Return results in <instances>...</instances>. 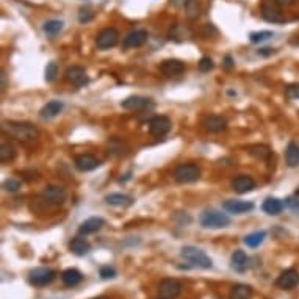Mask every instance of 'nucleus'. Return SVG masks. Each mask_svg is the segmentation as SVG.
<instances>
[{"mask_svg":"<svg viewBox=\"0 0 299 299\" xmlns=\"http://www.w3.org/2000/svg\"><path fill=\"white\" fill-rule=\"evenodd\" d=\"M16 157V150L10 144V142H2V146H0V162L6 163L11 162Z\"/></svg>","mask_w":299,"mask_h":299,"instance_id":"nucleus-32","label":"nucleus"},{"mask_svg":"<svg viewBox=\"0 0 299 299\" xmlns=\"http://www.w3.org/2000/svg\"><path fill=\"white\" fill-rule=\"evenodd\" d=\"M63 102H60V100H52V102H47L42 108H41V112H40V116L42 118V119H52V118H55V116H58L60 113H62V110H63Z\"/></svg>","mask_w":299,"mask_h":299,"instance_id":"nucleus-23","label":"nucleus"},{"mask_svg":"<svg viewBox=\"0 0 299 299\" xmlns=\"http://www.w3.org/2000/svg\"><path fill=\"white\" fill-rule=\"evenodd\" d=\"M124 149H126V144L124 141L118 140V138H112L108 141V152L114 154V155H122L124 154Z\"/></svg>","mask_w":299,"mask_h":299,"instance_id":"nucleus-34","label":"nucleus"},{"mask_svg":"<svg viewBox=\"0 0 299 299\" xmlns=\"http://www.w3.org/2000/svg\"><path fill=\"white\" fill-rule=\"evenodd\" d=\"M279 6H292L296 4V0H274Z\"/></svg>","mask_w":299,"mask_h":299,"instance_id":"nucleus-42","label":"nucleus"},{"mask_svg":"<svg viewBox=\"0 0 299 299\" xmlns=\"http://www.w3.org/2000/svg\"><path fill=\"white\" fill-rule=\"evenodd\" d=\"M160 299H162V298H160Z\"/></svg>","mask_w":299,"mask_h":299,"instance_id":"nucleus-48","label":"nucleus"},{"mask_svg":"<svg viewBox=\"0 0 299 299\" xmlns=\"http://www.w3.org/2000/svg\"><path fill=\"white\" fill-rule=\"evenodd\" d=\"M119 41V33L116 28H104L98 38H96V46H98V49L100 50H106V49H112L114 47Z\"/></svg>","mask_w":299,"mask_h":299,"instance_id":"nucleus-7","label":"nucleus"},{"mask_svg":"<svg viewBox=\"0 0 299 299\" xmlns=\"http://www.w3.org/2000/svg\"><path fill=\"white\" fill-rule=\"evenodd\" d=\"M266 238V232L265 230H257V232H252L244 236V244L248 248H258L263 242H265Z\"/></svg>","mask_w":299,"mask_h":299,"instance_id":"nucleus-29","label":"nucleus"},{"mask_svg":"<svg viewBox=\"0 0 299 299\" xmlns=\"http://www.w3.org/2000/svg\"><path fill=\"white\" fill-rule=\"evenodd\" d=\"M262 208L266 214H272V216H276V214H279L284 210V202L280 199H278V198H268V199H265V202H263Z\"/></svg>","mask_w":299,"mask_h":299,"instance_id":"nucleus-27","label":"nucleus"},{"mask_svg":"<svg viewBox=\"0 0 299 299\" xmlns=\"http://www.w3.org/2000/svg\"><path fill=\"white\" fill-rule=\"evenodd\" d=\"M182 293V284L177 279H163L158 285V296L162 299H176Z\"/></svg>","mask_w":299,"mask_h":299,"instance_id":"nucleus-6","label":"nucleus"},{"mask_svg":"<svg viewBox=\"0 0 299 299\" xmlns=\"http://www.w3.org/2000/svg\"><path fill=\"white\" fill-rule=\"evenodd\" d=\"M224 66H226L227 69H230V68L234 66V60H232L230 55H227V56H226V60H224Z\"/></svg>","mask_w":299,"mask_h":299,"instance_id":"nucleus-45","label":"nucleus"},{"mask_svg":"<svg viewBox=\"0 0 299 299\" xmlns=\"http://www.w3.org/2000/svg\"><path fill=\"white\" fill-rule=\"evenodd\" d=\"M213 66H214L213 60L210 56H202L199 60V70H200V72H208V70L213 69Z\"/></svg>","mask_w":299,"mask_h":299,"instance_id":"nucleus-37","label":"nucleus"},{"mask_svg":"<svg viewBox=\"0 0 299 299\" xmlns=\"http://www.w3.org/2000/svg\"><path fill=\"white\" fill-rule=\"evenodd\" d=\"M92 18H94V14L91 13V10H85V8H83V10L80 11V14H78V20H80L82 24L90 22Z\"/></svg>","mask_w":299,"mask_h":299,"instance_id":"nucleus-41","label":"nucleus"},{"mask_svg":"<svg viewBox=\"0 0 299 299\" xmlns=\"http://www.w3.org/2000/svg\"><path fill=\"white\" fill-rule=\"evenodd\" d=\"M200 224L206 227V229H222L230 224V218L224 213H220L216 210H207L200 214L199 218Z\"/></svg>","mask_w":299,"mask_h":299,"instance_id":"nucleus-3","label":"nucleus"},{"mask_svg":"<svg viewBox=\"0 0 299 299\" xmlns=\"http://www.w3.org/2000/svg\"><path fill=\"white\" fill-rule=\"evenodd\" d=\"M285 96H286L288 99H299V83H294V85L286 86Z\"/></svg>","mask_w":299,"mask_h":299,"instance_id":"nucleus-39","label":"nucleus"},{"mask_svg":"<svg viewBox=\"0 0 299 299\" xmlns=\"http://www.w3.org/2000/svg\"><path fill=\"white\" fill-rule=\"evenodd\" d=\"M146 41H148L146 30H134L124 38V46L127 49H135V47H141Z\"/></svg>","mask_w":299,"mask_h":299,"instance_id":"nucleus-19","label":"nucleus"},{"mask_svg":"<svg viewBox=\"0 0 299 299\" xmlns=\"http://www.w3.org/2000/svg\"><path fill=\"white\" fill-rule=\"evenodd\" d=\"M74 164L76 168L82 172H88V171H94L96 168H99L100 166V162L94 157L91 154H82V155H77L76 160H74Z\"/></svg>","mask_w":299,"mask_h":299,"instance_id":"nucleus-13","label":"nucleus"},{"mask_svg":"<svg viewBox=\"0 0 299 299\" xmlns=\"http://www.w3.org/2000/svg\"><path fill=\"white\" fill-rule=\"evenodd\" d=\"M171 130V119L168 116H154L149 122V132L152 136L162 138Z\"/></svg>","mask_w":299,"mask_h":299,"instance_id":"nucleus-9","label":"nucleus"},{"mask_svg":"<svg viewBox=\"0 0 299 299\" xmlns=\"http://www.w3.org/2000/svg\"><path fill=\"white\" fill-rule=\"evenodd\" d=\"M200 177V170L199 166L193 163H184L180 166H177L174 171V178L178 184H193L198 182Z\"/></svg>","mask_w":299,"mask_h":299,"instance_id":"nucleus-4","label":"nucleus"},{"mask_svg":"<svg viewBox=\"0 0 299 299\" xmlns=\"http://www.w3.org/2000/svg\"><path fill=\"white\" fill-rule=\"evenodd\" d=\"M232 188H234L235 193L244 194V193H249V191H252L256 188V180L249 176H238L232 180Z\"/></svg>","mask_w":299,"mask_h":299,"instance_id":"nucleus-17","label":"nucleus"},{"mask_svg":"<svg viewBox=\"0 0 299 299\" xmlns=\"http://www.w3.org/2000/svg\"><path fill=\"white\" fill-rule=\"evenodd\" d=\"M41 198L44 202H49V204L54 206H62L63 202L66 200V191L62 186H56V185H49L42 190Z\"/></svg>","mask_w":299,"mask_h":299,"instance_id":"nucleus-8","label":"nucleus"},{"mask_svg":"<svg viewBox=\"0 0 299 299\" xmlns=\"http://www.w3.org/2000/svg\"><path fill=\"white\" fill-rule=\"evenodd\" d=\"M296 198H299V188H298V191H296Z\"/></svg>","mask_w":299,"mask_h":299,"instance_id":"nucleus-47","label":"nucleus"},{"mask_svg":"<svg viewBox=\"0 0 299 299\" xmlns=\"http://www.w3.org/2000/svg\"><path fill=\"white\" fill-rule=\"evenodd\" d=\"M69 249L72 254L83 257L91 250V244L85 240V238H74V240L69 243Z\"/></svg>","mask_w":299,"mask_h":299,"instance_id":"nucleus-25","label":"nucleus"},{"mask_svg":"<svg viewBox=\"0 0 299 299\" xmlns=\"http://www.w3.org/2000/svg\"><path fill=\"white\" fill-rule=\"evenodd\" d=\"M182 257L190 262L191 265L199 266V268H204V270H210L213 266V262L212 258L204 252V250H200L194 246H185L182 248Z\"/></svg>","mask_w":299,"mask_h":299,"instance_id":"nucleus-2","label":"nucleus"},{"mask_svg":"<svg viewBox=\"0 0 299 299\" xmlns=\"http://www.w3.org/2000/svg\"><path fill=\"white\" fill-rule=\"evenodd\" d=\"M105 204H108L112 207H128L134 204V198L122 193H112L108 196H105Z\"/></svg>","mask_w":299,"mask_h":299,"instance_id":"nucleus-21","label":"nucleus"},{"mask_svg":"<svg viewBox=\"0 0 299 299\" xmlns=\"http://www.w3.org/2000/svg\"><path fill=\"white\" fill-rule=\"evenodd\" d=\"M252 296H254L252 286L246 284H236L232 286L229 299H252Z\"/></svg>","mask_w":299,"mask_h":299,"instance_id":"nucleus-22","label":"nucleus"},{"mask_svg":"<svg viewBox=\"0 0 299 299\" xmlns=\"http://www.w3.org/2000/svg\"><path fill=\"white\" fill-rule=\"evenodd\" d=\"M257 54L262 55V56H270V55H272V54H276V50H274V49H260Z\"/></svg>","mask_w":299,"mask_h":299,"instance_id":"nucleus-43","label":"nucleus"},{"mask_svg":"<svg viewBox=\"0 0 299 299\" xmlns=\"http://www.w3.org/2000/svg\"><path fill=\"white\" fill-rule=\"evenodd\" d=\"M121 106L126 110H136V112H142V110H148L152 108L154 104L150 99L146 98H141V96H132V98H127L126 100L121 102Z\"/></svg>","mask_w":299,"mask_h":299,"instance_id":"nucleus-12","label":"nucleus"},{"mask_svg":"<svg viewBox=\"0 0 299 299\" xmlns=\"http://www.w3.org/2000/svg\"><path fill=\"white\" fill-rule=\"evenodd\" d=\"M186 2H188V0H171V5H174L177 8H182V6L185 8Z\"/></svg>","mask_w":299,"mask_h":299,"instance_id":"nucleus-44","label":"nucleus"},{"mask_svg":"<svg viewBox=\"0 0 299 299\" xmlns=\"http://www.w3.org/2000/svg\"><path fill=\"white\" fill-rule=\"evenodd\" d=\"M63 30V22L62 20H56V19H52L49 22L44 24V32L49 34V36H55L56 33H60Z\"/></svg>","mask_w":299,"mask_h":299,"instance_id":"nucleus-33","label":"nucleus"},{"mask_svg":"<svg viewBox=\"0 0 299 299\" xmlns=\"http://www.w3.org/2000/svg\"><path fill=\"white\" fill-rule=\"evenodd\" d=\"M4 188L6 191H11V193H14V191H18L20 188V182L16 180V178H8V180L4 182Z\"/></svg>","mask_w":299,"mask_h":299,"instance_id":"nucleus-40","label":"nucleus"},{"mask_svg":"<svg viewBox=\"0 0 299 299\" xmlns=\"http://www.w3.org/2000/svg\"><path fill=\"white\" fill-rule=\"evenodd\" d=\"M94 299H110V298H106V296H98V298H94Z\"/></svg>","mask_w":299,"mask_h":299,"instance_id":"nucleus-46","label":"nucleus"},{"mask_svg":"<svg viewBox=\"0 0 299 299\" xmlns=\"http://www.w3.org/2000/svg\"><path fill=\"white\" fill-rule=\"evenodd\" d=\"M249 154L257 160H268L271 157V149L265 144H254L249 148Z\"/></svg>","mask_w":299,"mask_h":299,"instance_id":"nucleus-30","label":"nucleus"},{"mask_svg":"<svg viewBox=\"0 0 299 299\" xmlns=\"http://www.w3.org/2000/svg\"><path fill=\"white\" fill-rule=\"evenodd\" d=\"M62 280L66 286H76L83 280V274L76 268H68L62 272Z\"/></svg>","mask_w":299,"mask_h":299,"instance_id":"nucleus-24","label":"nucleus"},{"mask_svg":"<svg viewBox=\"0 0 299 299\" xmlns=\"http://www.w3.org/2000/svg\"><path fill=\"white\" fill-rule=\"evenodd\" d=\"M66 78L68 82L72 83L74 86L77 88H82V86H85L86 83L90 82L86 72H85V69L80 68V66H72V68H69L66 70Z\"/></svg>","mask_w":299,"mask_h":299,"instance_id":"nucleus-14","label":"nucleus"},{"mask_svg":"<svg viewBox=\"0 0 299 299\" xmlns=\"http://www.w3.org/2000/svg\"><path fill=\"white\" fill-rule=\"evenodd\" d=\"M276 285L280 290H293L299 285V272L293 268L285 270L280 272V276L276 280Z\"/></svg>","mask_w":299,"mask_h":299,"instance_id":"nucleus-11","label":"nucleus"},{"mask_svg":"<svg viewBox=\"0 0 299 299\" xmlns=\"http://www.w3.org/2000/svg\"><path fill=\"white\" fill-rule=\"evenodd\" d=\"M56 272L50 268H34L28 274V282L34 286H46L54 282Z\"/></svg>","mask_w":299,"mask_h":299,"instance_id":"nucleus-5","label":"nucleus"},{"mask_svg":"<svg viewBox=\"0 0 299 299\" xmlns=\"http://www.w3.org/2000/svg\"><path fill=\"white\" fill-rule=\"evenodd\" d=\"M105 224V220L100 218V216H91L88 218L85 222H83L80 227H78V234L80 235H90V234H94L100 230Z\"/></svg>","mask_w":299,"mask_h":299,"instance_id":"nucleus-20","label":"nucleus"},{"mask_svg":"<svg viewBox=\"0 0 299 299\" xmlns=\"http://www.w3.org/2000/svg\"><path fill=\"white\" fill-rule=\"evenodd\" d=\"M99 274L102 279H113V278H116V270L113 266H102L99 270Z\"/></svg>","mask_w":299,"mask_h":299,"instance_id":"nucleus-38","label":"nucleus"},{"mask_svg":"<svg viewBox=\"0 0 299 299\" xmlns=\"http://www.w3.org/2000/svg\"><path fill=\"white\" fill-rule=\"evenodd\" d=\"M4 134L14 138L18 141H24V142H30L38 138L40 132L30 122H19V121H6L2 126Z\"/></svg>","mask_w":299,"mask_h":299,"instance_id":"nucleus-1","label":"nucleus"},{"mask_svg":"<svg viewBox=\"0 0 299 299\" xmlns=\"http://www.w3.org/2000/svg\"><path fill=\"white\" fill-rule=\"evenodd\" d=\"M185 11H186V18L190 20H196L200 16V5L198 4V0H188L185 5Z\"/></svg>","mask_w":299,"mask_h":299,"instance_id":"nucleus-31","label":"nucleus"},{"mask_svg":"<svg viewBox=\"0 0 299 299\" xmlns=\"http://www.w3.org/2000/svg\"><path fill=\"white\" fill-rule=\"evenodd\" d=\"M285 160H286V164H288L290 168H296V166H299V146H298V142H294V141L288 142V146H286V150H285Z\"/></svg>","mask_w":299,"mask_h":299,"instance_id":"nucleus-26","label":"nucleus"},{"mask_svg":"<svg viewBox=\"0 0 299 299\" xmlns=\"http://www.w3.org/2000/svg\"><path fill=\"white\" fill-rule=\"evenodd\" d=\"M160 70L166 77H176L184 72L185 64L180 62V60H164V62L160 64Z\"/></svg>","mask_w":299,"mask_h":299,"instance_id":"nucleus-16","label":"nucleus"},{"mask_svg":"<svg viewBox=\"0 0 299 299\" xmlns=\"http://www.w3.org/2000/svg\"><path fill=\"white\" fill-rule=\"evenodd\" d=\"M262 16L265 20L278 24V22H284L282 13H280V6L274 2V0H263L262 4Z\"/></svg>","mask_w":299,"mask_h":299,"instance_id":"nucleus-10","label":"nucleus"},{"mask_svg":"<svg viewBox=\"0 0 299 299\" xmlns=\"http://www.w3.org/2000/svg\"><path fill=\"white\" fill-rule=\"evenodd\" d=\"M254 208L252 202H248V200H236V199H229L224 202V210H227L229 213L234 214H243L248 213Z\"/></svg>","mask_w":299,"mask_h":299,"instance_id":"nucleus-18","label":"nucleus"},{"mask_svg":"<svg viewBox=\"0 0 299 299\" xmlns=\"http://www.w3.org/2000/svg\"><path fill=\"white\" fill-rule=\"evenodd\" d=\"M56 74H58V66H56V63H49V64L46 66V70H44V78H46V82H54L55 77H56Z\"/></svg>","mask_w":299,"mask_h":299,"instance_id":"nucleus-36","label":"nucleus"},{"mask_svg":"<svg viewBox=\"0 0 299 299\" xmlns=\"http://www.w3.org/2000/svg\"><path fill=\"white\" fill-rule=\"evenodd\" d=\"M249 266V258L243 250H235L232 254V268L238 272L246 271Z\"/></svg>","mask_w":299,"mask_h":299,"instance_id":"nucleus-28","label":"nucleus"},{"mask_svg":"<svg viewBox=\"0 0 299 299\" xmlns=\"http://www.w3.org/2000/svg\"><path fill=\"white\" fill-rule=\"evenodd\" d=\"M274 36V33L272 32H254V33H250V42H254V44H258V42H263V41H268Z\"/></svg>","mask_w":299,"mask_h":299,"instance_id":"nucleus-35","label":"nucleus"},{"mask_svg":"<svg viewBox=\"0 0 299 299\" xmlns=\"http://www.w3.org/2000/svg\"><path fill=\"white\" fill-rule=\"evenodd\" d=\"M202 127H204L210 134H220V132H224L227 128V121L222 116H207L204 121H202Z\"/></svg>","mask_w":299,"mask_h":299,"instance_id":"nucleus-15","label":"nucleus"}]
</instances>
